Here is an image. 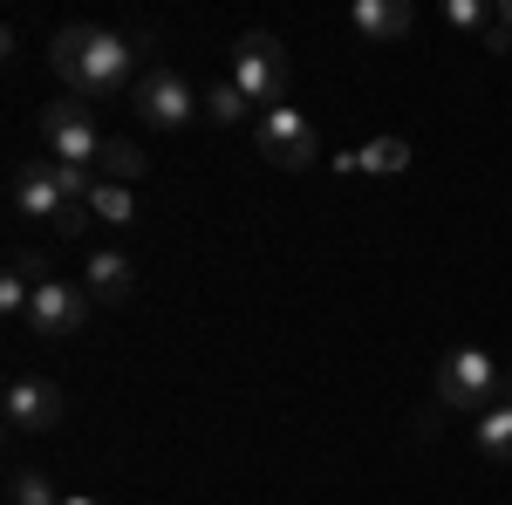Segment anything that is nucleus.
I'll list each match as a JSON object with an SVG mask.
<instances>
[{"label":"nucleus","instance_id":"11","mask_svg":"<svg viewBox=\"0 0 512 505\" xmlns=\"http://www.w3.org/2000/svg\"><path fill=\"white\" fill-rule=\"evenodd\" d=\"M349 28L369 41H396L410 35V0H355L349 7Z\"/></svg>","mask_w":512,"mask_h":505},{"label":"nucleus","instance_id":"12","mask_svg":"<svg viewBox=\"0 0 512 505\" xmlns=\"http://www.w3.org/2000/svg\"><path fill=\"white\" fill-rule=\"evenodd\" d=\"M151 164H144V151L137 144H123V137H103V151H96V178L103 185H137Z\"/></svg>","mask_w":512,"mask_h":505},{"label":"nucleus","instance_id":"9","mask_svg":"<svg viewBox=\"0 0 512 505\" xmlns=\"http://www.w3.org/2000/svg\"><path fill=\"white\" fill-rule=\"evenodd\" d=\"M89 287H76V280H41L35 287V301H28V328L35 335H76V328H89Z\"/></svg>","mask_w":512,"mask_h":505},{"label":"nucleus","instance_id":"3","mask_svg":"<svg viewBox=\"0 0 512 505\" xmlns=\"http://www.w3.org/2000/svg\"><path fill=\"white\" fill-rule=\"evenodd\" d=\"M499 362L485 349H451L444 355V369H437V403L444 410H472V417H485L492 403H499Z\"/></svg>","mask_w":512,"mask_h":505},{"label":"nucleus","instance_id":"20","mask_svg":"<svg viewBox=\"0 0 512 505\" xmlns=\"http://www.w3.org/2000/svg\"><path fill=\"white\" fill-rule=\"evenodd\" d=\"M499 403H512V369L499 376ZM499 403H492V410H499Z\"/></svg>","mask_w":512,"mask_h":505},{"label":"nucleus","instance_id":"13","mask_svg":"<svg viewBox=\"0 0 512 505\" xmlns=\"http://www.w3.org/2000/svg\"><path fill=\"white\" fill-rule=\"evenodd\" d=\"M89 219H103V226H137V198H130V185H103L96 178V192H89Z\"/></svg>","mask_w":512,"mask_h":505},{"label":"nucleus","instance_id":"16","mask_svg":"<svg viewBox=\"0 0 512 505\" xmlns=\"http://www.w3.org/2000/svg\"><path fill=\"white\" fill-rule=\"evenodd\" d=\"M246 110H253V103H246V89H239L233 76L205 89V117H212V123H246Z\"/></svg>","mask_w":512,"mask_h":505},{"label":"nucleus","instance_id":"15","mask_svg":"<svg viewBox=\"0 0 512 505\" xmlns=\"http://www.w3.org/2000/svg\"><path fill=\"white\" fill-rule=\"evenodd\" d=\"M403 164H410V144L403 137H376V144L355 151V171H369V178H396Z\"/></svg>","mask_w":512,"mask_h":505},{"label":"nucleus","instance_id":"21","mask_svg":"<svg viewBox=\"0 0 512 505\" xmlns=\"http://www.w3.org/2000/svg\"><path fill=\"white\" fill-rule=\"evenodd\" d=\"M62 505H96V499H89V492H62Z\"/></svg>","mask_w":512,"mask_h":505},{"label":"nucleus","instance_id":"4","mask_svg":"<svg viewBox=\"0 0 512 505\" xmlns=\"http://www.w3.org/2000/svg\"><path fill=\"white\" fill-rule=\"evenodd\" d=\"M14 205L28 219H48L55 233H82L89 226V205H69V192L55 185V164H21L14 171Z\"/></svg>","mask_w":512,"mask_h":505},{"label":"nucleus","instance_id":"5","mask_svg":"<svg viewBox=\"0 0 512 505\" xmlns=\"http://www.w3.org/2000/svg\"><path fill=\"white\" fill-rule=\"evenodd\" d=\"M253 137H260V157L267 164H280V171H308L321 157V144H315V123L301 117V110H260V123H253Z\"/></svg>","mask_w":512,"mask_h":505},{"label":"nucleus","instance_id":"8","mask_svg":"<svg viewBox=\"0 0 512 505\" xmlns=\"http://www.w3.org/2000/svg\"><path fill=\"white\" fill-rule=\"evenodd\" d=\"M0 417L14 437H48V430L62 424V389L41 383V376H14L7 396H0Z\"/></svg>","mask_w":512,"mask_h":505},{"label":"nucleus","instance_id":"6","mask_svg":"<svg viewBox=\"0 0 512 505\" xmlns=\"http://www.w3.org/2000/svg\"><path fill=\"white\" fill-rule=\"evenodd\" d=\"M198 110H205V103H198V89L178 76V69H164V62L144 69V82H137V117H144V123H158V130H185Z\"/></svg>","mask_w":512,"mask_h":505},{"label":"nucleus","instance_id":"19","mask_svg":"<svg viewBox=\"0 0 512 505\" xmlns=\"http://www.w3.org/2000/svg\"><path fill=\"white\" fill-rule=\"evenodd\" d=\"M48 164H55V157H48ZM55 185L69 192V205H89V192H96V178H89L82 164H55Z\"/></svg>","mask_w":512,"mask_h":505},{"label":"nucleus","instance_id":"2","mask_svg":"<svg viewBox=\"0 0 512 505\" xmlns=\"http://www.w3.org/2000/svg\"><path fill=\"white\" fill-rule=\"evenodd\" d=\"M233 82L246 89V103L253 110H280L287 103V48H280V35H239L233 41Z\"/></svg>","mask_w":512,"mask_h":505},{"label":"nucleus","instance_id":"14","mask_svg":"<svg viewBox=\"0 0 512 505\" xmlns=\"http://www.w3.org/2000/svg\"><path fill=\"white\" fill-rule=\"evenodd\" d=\"M478 458L512 465V403H499V410H485V417H478Z\"/></svg>","mask_w":512,"mask_h":505},{"label":"nucleus","instance_id":"10","mask_svg":"<svg viewBox=\"0 0 512 505\" xmlns=\"http://www.w3.org/2000/svg\"><path fill=\"white\" fill-rule=\"evenodd\" d=\"M82 287H89V301H103V308L130 301V287H137V267H130V253H117V246L89 253V267H82Z\"/></svg>","mask_w":512,"mask_h":505},{"label":"nucleus","instance_id":"22","mask_svg":"<svg viewBox=\"0 0 512 505\" xmlns=\"http://www.w3.org/2000/svg\"><path fill=\"white\" fill-rule=\"evenodd\" d=\"M499 28H506V35H512V0H506V7H499Z\"/></svg>","mask_w":512,"mask_h":505},{"label":"nucleus","instance_id":"17","mask_svg":"<svg viewBox=\"0 0 512 505\" xmlns=\"http://www.w3.org/2000/svg\"><path fill=\"white\" fill-rule=\"evenodd\" d=\"M7 505H62V492H55L41 471H14V485H7Z\"/></svg>","mask_w":512,"mask_h":505},{"label":"nucleus","instance_id":"7","mask_svg":"<svg viewBox=\"0 0 512 505\" xmlns=\"http://www.w3.org/2000/svg\"><path fill=\"white\" fill-rule=\"evenodd\" d=\"M41 137H48L55 164H82V171L103 151V137H96V123H89V103H76V96H62V103L41 110Z\"/></svg>","mask_w":512,"mask_h":505},{"label":"nucleus","instance_id":"1","mask_svg":"<svg viewBox=\"0 0 512 505\" xmlns=\"http://www.w3.org/2000/svg\"><path fill=\"white\" fill-rule=\"evenodd\" d=\"M151 55V41L144 35H117V28H62L55 48H48V69L76 89V103H103V96H117L130 69Z\"/></svg>","mask_w":512,"mask_h":505},{"label":"nucleus","instance_id":"18","mask_svg":"<svg viewBox=\"0 0 512 505\" xmlns=\"http://www.w3.org/2000/svg\"><path fill=\"white\" fill-rule=\"evenodd\" d=\"M444 21H451L458 35H478V28L492 35V7H485V0H444Z\"/></svg>","mask_w":512,"mask_h":505}]
</instances>
